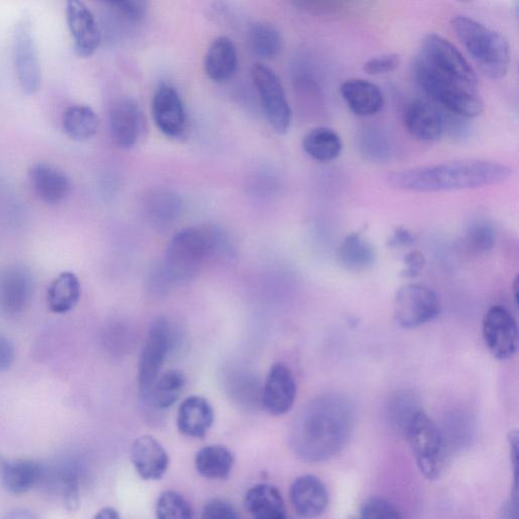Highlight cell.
<instances>
[{"label":"cell","instance_id":"cell-1","mask_svg":"<svg viewBox=\"0 0 519 519\" xmlns=\"http://www.w3.org/2000/svg\"><path fill=\"white\" fill-rule=\"evenodd\" d=\"M354 424V408L347 397L334 393L318 396L293 420L290 447L304 462H327L347 446Z\"/></svg>","mask_w":519,"mask_h":519},{"label":"cell","instance_id":"cell-2","mask_svg":"<svg viewBox=\"0 0 519 519\" xmlns=\"http://www.w3.org/2000/svg\"><path fill=\"white\" fill-rule=\"evenodd\" d=\"M511 175L512 170L500 163L460 160L396 172L388 177V182L397 189L430 193L497 185Z\"/></svg>","mask_w":519,"mask_h":519},{"label":"cell","instance_id":"cell-3","mask_svg":"<svg viewBox=\"0 0 519 519\" xmlns=\"http://www.w3.org/2000/svg\"><path fill=\"white\" fill-rule=\"evenodd\" d=\"M219 236L212 230L189 228L170 241L163 272L168 282L184 283L195 278L219 248Z\"/></svg>","mask_w":519,"mask_h":519},{"label":"cell","instance_id":"cell-4","mask_svg":"<svg viewBox=\"0 0 519 519\" xmlns=\"http://www.w3.org/2000/svg\"><path fill=\"white\" fill-rule=\"evenodd\" d=\"M451 25L486 77L498 81L506 76L510 66V49L500 33L467 16L455 17Z\"/></svg>","mask_w":519,"mask_h":519},{"label":"cell","instance_id":"cell-5","mask_svg":"<svg viewBox=\"0 0 519 519\" xmlns=\"http://www.w3.org/2000/svg\"><path fill=\"white\" fill-rule=\"evenodd\" d=\"M413 65L440 80L478 90L474 68L452 42L440 35L425 36Z\"/></svg>","mask_w":519,"mask_h":519},{"label":"cell","instance_id":"cell-6","mask_svg":"<svg viewBox=\"0 0 519 519\" xmlns=\"http://www.w3.org/2000/svg\"><path fill=\"white\" fill-rule=\"evenodd\" d=\"M404 435L420 472L428 480L437 479L446 464L448 453L439 426L421 410L409 423Z\"/></svg>","mask_w":519,"mask_h":519},{"label":"cell","instance_id":"cell-7","mask_svg":"<svg viewBox=\"0 0 519 519\" xmlns=\"http://www.w3.org/2000/svg\"><path fill=\"white\" fill-rule=\"evenodd\" d=\"M167 318H159L148 329L138 361V386L145 399L161 376L163 366L172 351L176 334Z\"/></svg>","mask_w":519,"mask_h":519},{"label":"cell","instance_id":"cell-8","mask_svg":"<svg viewBox=\"0 0 519 519\" xmlns=\"http://www.w3.org/2000/svg\"><path fill=\"white\" fill-rule=\"evenodd\" d=\"M13 59L21 89L36 94L42 83V69L34 28L30 18H21L13 33Z\"/></svg>","mask_w":519,"mask_h":519},{"label":"cell","instance_id":"cell-9","mask_svg":"<svg viewBox=\"0 0 519 519\" xmlns=\"http://www.w3.org/2000/svg\"><path fill=\"white\" fill-rule=\"evenodd\" d=\"M251 77L269 124L277 133H286L292 112L276 72L266 64L257 62L252 66Z\"/></svg>","mask_w":519,"mask_h":519},{"label":"cell","instance_id":"cell-10","mask_svg":"<svg viewBox=\"0 0 519 519\" xmlns=\"http://www.w3.org/2000/svg\"><path fill=\"white\" fill-rule=\"evenodd\" d=\"M439 313L440 304L437 295L428 286L410 283L397 291L394 316L401 327L418 328L435 320Z\"/></svg>","mask_w":519,"mask_h":519},{"label":"cell","instance_id":"cell-11","mask_svg":"<svg viewBox=\"0 0 519 519\" xmlns=\"http://www.w3.org/2000/svg\"><path fill=\"white\" fill-rule=\"evenodd\" d=\"M484 342L499 360L511 358L518 347V326L512 314L501 306L488 310L482 326Z\"/></svg>","mask_w":519,"mask_h":519},{"label":"cell","instance_id":"cell-12","mask_svg":"<svg viewBox=\"0 0 519 519\" xmlns=\"http://www.w3.org/2000/svg\"><path fill=\"white\" fill-rule=\"evenodd\" d=\"M298 385L292 370L283 362L274 363L262 388L261 404L273 416H283L293 407Z\"/></svg>","mask_w":519,"mask_h":519},{"label":"cell","instance_id":"cell-13","mask_svg":"<svg viewBox=\"0 0 519 519\" xmlns=\"http://www.w3.org/2000/svg\"><path fill=\"white\" fill-rule=\"evenodd\" d=\"M66 22L74 48L80 56L90 57L99 49L102 35L92 11L79 0L66 4Z\"/></svg>","mask_w":519,"mask_h":519},{"label":"cell","instance_id":"cell-14","mask_svg":"<svg viewBox=\"0 0 519 519\" xmlns=\"http://www.w3.org/2000/svg\"><path fill=\"white\" fill-rule=\"evenodd\" d=\"M448 114L427 100L416 99L404 112L408 132L423 142L436 141L447 132Z\"/></svg>","mask_w":519,"mask_h":519},{"label":"cell","instance_id":"cell-15","mask_svg":"<svg viewBox=\"0 0 519 519\" xmlns=\"http://www.w3.org/2000/svg\"><path fill=\"white\" fill-rule=\"evenodd\" d=\"M152 112L159 130L168 137L183 134L187 126V114L177 90L167 84L161 85L153 99Z\"/></svg>","mask_w":519,"mask_h":519},{"label":"cell","instance_id":"cell-16","mask_svg":"<svg viewBox=\"0 0 519 519\" xmlns=\"http://www.w3.org/2000/svg\"><path fill=\"white\" fill-rule=\"evenodd\" d=\"M130 458L136 473L145 481L162 479L170 465L167 451L150 435L140 436L133 442Z\"/></svg>","mask_w":519,"mask_h":519},{"label":"cell","instance_id":"cell-17","mask_svg":"<svg viewBox=\"0 0 519 519\" xmlns=\"http://www.w3.org/2000/svg\"><path fill=\"white\" fill-rule=\"evenodd\" d=\"M289 496L294 510L305 518L319 517L329 504V493L325 484L312 475L295 479Z\"/></svg>","mask_w":519,"mask_h":519},{"label":"cell","instance_id":"cell-18","mask_svg":"<svg viewBox=\"0 0 519 519\" xmlns=\"http://www.w3.org/2000/svg\"><path fill=\"white\" fill-rule=\"evenodd\" d=\"M29 180L39 199L48 205L63 202L71 192L69 177L49 163L34 164L29 170Z\"/></svg>","mask_w":519,"mask_h":519},{"label":"cell","instance_id":"cell-19","mask_svg":"<svg viewBox=\"0 0 519 519\" xmlns=\"http://www.w3.org/2000/svg\"><path fill=\"white\" fill-rule=\"evenodd\" d=\"M141 111L139 105L130 98L117 100L110 110V128L115 143L129 150L140 136Z\"/></svg>","mask_w":519,"mask_h":519},{"label":"cell","instance_id":"cell-20","mask_svg":"<svg viewBox=\"0 0 519 519\" xmlns=\"http://www.w3.org/2000/svg\"><path fill=\"white\" fill-rule=\"evenodd\" d=\"M341 95L350 111L359 117L374 116L385 104L381 89L374 83L361 79H351L343 83Z\"/></svg>","mask_w":519,"mask_h":519},{"label":"cell","instance_id":"cell-21","mask_svg":"<svg viewBox=\"0 0 519 519\" xmlns=\"http://www.w3.org/2000/svg\"><path fill=\"white\" fill-rule=\"evenodd\" d=\"M213 423L214 411L205 398L191 396L181 403L177 416V426L183 435L202 439Z\"/></svg>","mask_w":519,"mask_h":519},{"label":"cell","instance_id":"cell-22","mask_svg":"<svg viewBox=\"0 0 519 519\" xmlns=\"http://www.w3.org/2000/svg\"><path fill=\"white\" fill-rule=\"evenodd\" d=\"M33 293L31 274L24 268L10 269L0 284V303L10 314L22 313L30 305Z\"/></svg>","mask_w":519,"mask_h":519},{"label":"cell","instance_id":"cell-23","mask_svg":"<svg viewBox=\"0 0 519 519\" xmlns=\"http://www.w3.org/2000/svg\"><path fill=\"white\" fill-rule=\"evenodd\" d=\"M238 67V53L234 42L228 37H218L209 46L205 59L206 76L214 83L230 80Z\"/></svg>","mask_w":519,"mask_h":519},{"label":"cell","instance_id":"cell-24","mask_svg":"<svg viewBox=\"0 0 519 519\" xmlns=\"http://www.w3.org/2000/svg\"><path fill=\"white\" fill-rule=\"evenodd\" d=\"M45 467L33 460L8 461L0 458V478L13 494H23L41 484Z\"/></svg>","mask_w":519,"mask_h":519},{"label":"cell","instance_id":"cell-25","mask_svg":"<svg viewBox=\"0 0 519 519\" xmlns=\"http://www.w3.org/2000/svg\"><path fill=\"white\" fill-rule=\"evenodd\" d=\"M338 263L349 272L361 273L372 268L377 260V253L369 241L358 233L348 235L337 252Z\"/></svg>","mask_w":519,"mask_h":519},{"label":"cell","instance_id":"cell-26","mask_svg":"<svg viewBox=\"0 0 519 519\" xmlns=\"http://www.w3.org/2000/svg\"><path fill=\"white\" fill-rule=\"evenodd\" d=\"M244 505L253 519H287L281 493L268 484L251 488L246 494Z\"/></svg>","mask_w":519,"mask_h":519},{"label":"cell","instance_id":"cell-27","mask_svg":"<svg viewBox=\"0 0 519 519\" xmlns=\"http://www.w3.org/2000/svg\"><path fill=\"white\" fill-rule=\"evenodd\" d=\"M235 466L233 453L222 446H208L197 452L195 467L198 474L208 480H227Z\"/></svg>","mask_w":519,"mask_h":519},{"label":"cell","instance_id":"cell-28","mask_svg":"<svg viewBox=\"0 0 519 519\" xmlns=\"http://www.w3.org/2000/svg\"><path fill=\"white\" fill-rule=\"evenodd\" d=\"M81 293L78 276L72 272H63L48 287V307L56 314L68 313L80 302Z\"/></svg>","mask_w":519,"mask_h":519},{"label":"cell","instance_id":"cell-29","mask_svg":"<svg viewBox=\"0 0 519 519\" xmlns=\"http://www.w3.org/2000/svg\"><path fill=\"white\" fill-rule=\"evenodd\" d=\"M99 127V116L88 105H71L63 113L62 128L65 134L72 140H90L96 136Z\"/></svg>","mask_w":519,"mask_h":519},{"label":"cell","instance_id":"cell-30","mask_svg":"<svg viewBox=\"0 0 519 519\" xmlns=\"http://www.w3.org/2000/svg\"><path fill=\"white\" fill-rule=\"evenodd\" d=\"M342 147L339 134L328 127L313 128L303 138L305 153L313 160L322 163L336 160L342 153Z\"/></svg>","mask_w":519,"mask_h":519},{"label":"cell","instance_id":"cell-31","mask_svg":"<svg viewBox=\"0 0 519 519\" xmlns=\"http://www.w3.org/2000/svg\"><path fill=\"white\" fill-rule=\"evenodd\" d=\"M360 155L370 162H387L394 154V142L389 133L381 127L370 126L357 136Z\"/></svg>","mask_w":519,"mask_h":519},{"label":"cell","instance_id":"cell-32","mask_svg":"<svg viewBox=\"0 0 519 519\" xmlns=\"http://www.w3.org/2000/svg\"><path fill=\"white\" fill-rule=\"evenodd\" d=\"M186 385L185 375L172 369L160 376L145 400L158 410L171 408L180 399Z\"/></svg>","mask_w":519,"mask_h":519},{"label":"cell","instance_id":"cell-33","mask_svg":"<svg viewBox=\"0 0 519 519\" xmlns=\"http://www.w3.org/2000/svg\"><path fill=\"white\" fill-rule=\"evenodd\" d=\"M421 410L415 394L404 390L391 396L387 403L386 416L391 427L404 434L409 423Z\"/></svg>","mask_w":519,"mask_h":519},{"label":"cell","instance_id":"cell-34","mask_svg":"<svg viewBox=\"0 0 519 519\" xmlns=\"http://www.w3.org/2000/svg\"><path fill=\"white\" fill-rule=\"evenodd\" d=\"M439 429L444 444H446L447 452L449 450H461L468 446L473 437L474 423L468 414L454 412L446 418L443 426Z\"/></svg>","mask_w":519,"mask_h":519},{"label":"cell","instance_id":"cell-35","mask_svg":"<svg viewBox=\"0 0 519 519\" xmlns=\"http://www.w3.org/2000/svg\"><path fill=\"white\" fill-rule=\"evenodd\" d=\"M249 43L253 53L262 59H273L283 48V39L276 27L260 22L249 33Z\"/></svg>","mask_w":519,"mask_h":519},{"label":"cell","instance_id":"cell-36","mask_svg":"<svg viewBox=\"0 0 519 519\" xmlns=\"http://www.w3.org/2000/svg\"><path fill=\"white\" fill-rule=\"evenodd\" d=\"M157 519H192V509L183 495L165 491L156 504Z\"/></svg>","mask_w":519,"mask_h":519},{"label":"cell","instance_id":"cell-37","mask_svg":"<svg viewBox=\"0 0 519 519\" xmlns=\"http://www.w3.org/2000/svg\"><path fill=\"white\" fill-rule=\"evenodd\" d=\"M468 247L475 253L491 251L496 243V231L490 221L478 219L472 222L466 234Z\"/></svg>","mask_w":519,"mask_h":519},{"label":"cell","instance_id":"cell-38","mask_svg":"<svg viewBox=\"0 0 519 519\" xmlns=\"http://www.w3.org/2000/svg\"><path fill=\"white\" fill-rule=\"evenodd\" d=\"M236 379L232 383V394L242 403L254 404L261 403L262 392L259 389V382L249 373H240L236 375Z\"/></svg>","mask_w":519,"mask_h":519},{"label":"cell","instance_id":"cell-39","mask_svg":"<svg viewBox=\"0 0 519 519\" xmlns=\"http://www.w3.org/2000/svg\"><path fill=\"white\" fill-rule=\"evenodd\" d=\"M151 215L156 220L169 221L176 217L179 210L178 198L169 192H159L151 197L150 202Z\"/></svg>","mask_w":519,"mask_h":519},{"label":"cell","instance_id":"cell-40","mask_svg":"<svg viewBox=\"0 0 519 519\" xmlns=\"http://www.w3.org/2000/svg\"><path fill=\"white\" fill-rule=\"evenodd\" d=\"M360 519H403V516L391 502L382 498H372L364 503Z\"/></svg>","mask_w":519,"mask_h":519},{"label":"cell","instance_id":"cell-41","mask_svg":"<svg viewBox=\"0 0 519 519\" xmlns=\"http://www.w3.org/2000/svg\"><path fill=\"white\" fill-rule=\"evenodd\" d=\"M106 5L111 8L117 15L132 23L141 22L147 13V3L141 2V0L109 2Z\"/></svg>","mask_w":519,"mask_h":519},{"label":"cell","instance_id":"cell-42","mask_svg":"<svg viewBox=\"0 0 519 519\" xmlns=\"http://www.w3.org/2000/svg\"><path fill=\"white\" fill-rule=\"evenodd\" d=\"M400 56L397 54H384L365 62L363 69L369 76H385L392 73L400 65Z\"/></svg>","mask_w":519,"mask_h":519},{"label":"cell","instance_id":"cell-43","mask_svg":"<svg viewBox=\"0 0 519 519\" xmlns=\"http://www.w3.org/2000/svg\"><path fill=\"white\" fill-rule=\"evenodd\" d=\"M201 519H239V515L230 502L215 498L205 504Z\"/></svg>","mask_w":519,"mask_h":519},{"label":"cell","instance_id":"cell-44","mask_svg":"<svg viewBox=\"0 0 519 519\" xmlns=\"http://www.w3.org/2000/svg\"><path fill=\"white\" fill-rule=\"evenodd\" d=\"M425 264L426 260L421 252H410L404 258V265L400 275L406 279L415 278L422 273Z\"/></svg>","mask_w":519,"mask_h":519},{"label":"cell","instance_id":"cell-45","mask_svg":"<svg viewBox=\"0 0 519 519\" xmlns=\"http://www.w3.org/2000/svg\"><path fill=\"white\" fill-rule=\"evenodd\" d=\"M16 357V351L12 341L6 336L0 334V373L9 370Z\"/></svg>","mask_w":519,"mask_h":519},{"label":"cell","instance_id":"cell-46","mask_svg":"<svg viewBox=\"0 0 519 519\" xmlns=\"http://www.w3.org/2000/svg\"><path fill=\"white\" fill-rule=\"evenodd\" d=\"M416 242L415 235L408 229L397 228L388 240V247L391 249H402L412 246Z\"/></svg>","mask_w":519,"mask_h":519},{"label":"cell","instance_id":"cell-47","mask_svg":"<svg viewBox=\"0 0 519 519\" xmlns=\"http://www.w3.org/2000/svg\"><path fill=\"white\" fill-rule=\"evenodd\" d=\"M518 500H517V491L515 487V491L509 502L506 504L505 509L503 511V519H518Z\"/></svg>","mask_w":519,"mask_h":519},{"label":"cell","instance_id":"cell-48","mask_svg":"<svg viewBox=\"0 0 519 519\" xmlns=\"http://www.w3.org/2000/svg\"><path fill=\"white\" fill-rule=\"evenodd\" d=\"M0 519H37L36 516L28 510H15L7 513Z\"/></svg>","mask_w":519,"mask_h":519},{"label":"cell","instance_id":"cell-49","mask_svg":"<svg viewBox=\"0 0 519 519\" xmlns=\"http://www.w3.org/2000/svg\"><path fill=\"white\" fill-rule=\"evenodd\" d=\"M93 519H121L119 512L112 508L106 507L100 510Z\"/></svg>","mask_w":519,"mask_h":519},{"label":"cell","instance_id":"cell-50","mask_svg":"<svg viewBox=\"0 0 519 519\" xmlns=\"http://www.w3.org/2000/svg\"><path fill=\"white\" fill-rule=\"evenodd\" d=\"M512 287H513V290H514V292H513V294H514V301H515V304L517 306V298H518V293H517V291H518V278L517 277L515 278Z\"/></svg>","mask_w":519,"mask_h":519}]
</instances>
